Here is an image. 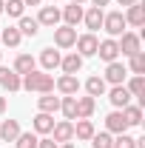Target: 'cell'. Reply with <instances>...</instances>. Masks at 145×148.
<instances>
[{
    "label": "cell",
    "instance_id": "9a60e30c",
    "mask_svg": "<svg viewBox=\"0 0 145 148\" xmlns=\"http://www.w3.org/2000/svg\"><path fill=\"white\" fill-rule=\"evenodd\" d=\"M103 17H105V12H103V9H97V6H91L88 12H83V20H85V26H88L91 32L103 29Z\"/></svg>",
    "mask_w": 145,
    "mask_h": 148
},
{
    "label": "cell",
    "instance_id": "ffe728a7",
    "mask_svg": "<svg viewBox=\"0 0 145 148\" xmlns=\"http://www.w3.org/2000/svg\"><path fill=\"white\" fill-rule=\"evenodd\" d=\"M37 108L43 111V114H54V111H60V97H54V94L37 97Z\"/></svg>",
    "mask_w": 145,
    "mask_h": 148
},
{
    "label": "cell",
    "instance_id": "ac0fdd59",
    "mask_svg": "<svg viewBox=\"0 0 145 148\" xmlns=\"http://www.w3.org/2000/svg\"><path fill=\"white\" fill-rule=\"evenodd\" d=\"M97 108V100L94 97H77V120H88Z\"/></svg>",
    "mask_w": 145,
    "mask_h": 148
},
{
    "label": "cell",
    "instance_id": "cb8c5ba5",
    "mask_svg": "<svg viewBox=\"0 0 145 148\" xmlns=\"http://www.w3.org/2000/svg\"><path fill=\"white\" fill-rule=\"evenodd\" d=\"M60 66H63V74H77L80 69H83V57L74 51V54L63 57V60H60Z\"/></svg>",
    "mask_w": 145,
    "mask_h": 148
},
{
    "label": "cell",
    "instance_id": "f546056e",
    "mask_svg": "<svg viewBox=\"0 0 145 148\" xmlns=\"http://www.w3.org/2000/svg\"><path fill=\"white\" fill-rule=\"evenodd\" d=\"M23 9H26V3H23V0H6V3H3V12H6V14H9V17H23Z\"/></svg>",
    "mask_w": 145,
    "mask_h": 148
},
{
    "label": "cell",
    "instance_id": "5b68a950",
    "mask_svg": "<svg viewBox=\"0 0 145 148\" xmlns=\"http://www.w3.org/2000/svg\"><path fill=\"white\" fill-rule=\"evenodd\" d=\"M125 77H128V69L120 63V60H114V63H108V69H105V83H111V86H125Z\"/></svg>",
    "mask_w": 145,
    "mask_h": 148
},
{
    "label": "cell",
    "instance_id": "b9f144b4",
    "mask_svg": "<svg viewBox=\"0 0 145 148\" xmlns=\"http://www.w3.org/2000/svg\"><path fill=\"white\" fill-rule=\"evenodd\" d=\"M71 3H77V6H83V3H85V0H71Z\"/></svg>",
    "mask_w": 145,
    "mask_h": 148
},
{
    "label": "cell",
    "instance_id": "d590c367",
    "mask_svg": "<svg viewBox=\"0 0 145 148\" xmlns=\"http://www.w3.org/2000/svg\"><path fill=\"white\" fill-rule=\"evenodd\" d=\"M37 148H60V143H54L51 137H46V140H37Z\"/></svg>",
    "mask_w": 145,
    "mask_h": 148
},
{
    "label": "cell",
    "instance_id": "7a4b0ae2",
    "mask_svg": "<svg viewBox=\"0 0 145 148\" xmlns=\"http://www.w3.org/2000/svg\"><path fill=\"white\" fill-rule=\"evenodd\" d=\"M103 29H105L111 37L125 34V17H122V12H108V14L103 17Z\"/></svg>",
    "mask_w": 145,
    "mask_h": 148
},
{
    "label": "cell",
    "instance_id": "8fae6325",
    "mask_svg": "<svg viewBox=\"0 0 145 148\" xmlns=\"http://www.w3.org/2000/svg\"><path fill=\"white\" fill-rule=\"evenodd\" d=\"M108 100H111V106H114V108H125V106H131V91H128L125 86H114V88H111L108 91Z\"/></svg>",
    "mask_w": 145,
    "mask_h": 148
},
{
    "label": "cell",
    "instance_id": "2e32d148",
    "mask_svg": "<svg viewBox=\"0 0 145 148\" xmlns=\"http://www.w3.org/2000/svg\"><path fill=\"white\" fill-rule=\"evenodd\" d=\"M20 134V123L17 120H3V125H0V140L3 143H14Z\"/></svg>",
    "mask_w": 145,
    "mask_h": 148
},
{
    "label": "cell",
    "instance_id": "4fadbf2b",
    "mask_svg": "<svg viewBox=\"0 0 145 148\" xmlns=\"http://www.w3.org/2000/svg\"><path fill=\"white\" fill-rule=\"evenodd\" d=\"M51 140H54V143H71V140H74V125H71V120L57 123L54 128H51Z\"/></svg>",
    "mask_w": 145,
    "mask_h": 148
},
{
    "label": "cell",
    "instance_id": "74e56055",
    "mask_svg": "<svg viewBox=\"0 0 145 148\" xmlns=\"http://www.w3.org/2000/svg\"><path fill=\"white\" fill-rule=\"evenodd\" d=\"M120 6H134V3H140V0H117Z\"/></svg>",
    "mask_w": 145,
    "mask_h": 148
},
{
    "label": "cell",
    "instance_id": "484cf974",
    "mask_svg": "<svg viewBox=\"0 0 145 148\" xmlns=\"http://www.w3.org/2000/svg\"><path fill=\"white\" fill-rule=\"evenodd\" d=\"M17 29H20L23 37H34L37 32H40V23H37V17H20Z\"/></svg>",
    "mask_w": 145,
    "mask_h": 148
},
{
    "label": "cell",
    "instance_id": "d6986e66",
    "mask_svg": "<svg viewBox=\"0 0 145 148\" xmlns=\"http://www.w3.org/2000/svg\"><path fill=\"white\" fill-rule=\"evenodd\" d=\"M63 20H66V26H71V29H77V23L83 20V6H77V3H71V6H66L63 12Z\"/></svg>",
    "mask_w": 145,
    "mask_h": 148
},
{
    "label": "cell",
    "instance_id": "e0dca14e",
    "mask_svg": "<svg viewBox=\"0 0 145 148\" xmlns=\"http://www.w3.org/2000/svg\"><path fill=\"white\" fill-rule=\"evenodd\" d=\"M60 60H63V57H60V51H54V49H43V51H40V66H43L46 71H54L57 66H60Z\"/></svg>",
    "mask_w": 145,
    "mask_h": 148
},
{
    "label": "cell",
    "instance_id": "f35d334b",
    "mask_svg": "<svg viewBox=\"0 0 145 148\" xmlns=\"http://www.w3.org/2000/svg\"><path fill=\"white\" fill-rule=\"evenodd\" d=\"M23 3H26V6H40L43 0H23Z\"/></svg>",
    "mask_w": 145,
    "mask_h": 148
},
{
    "label": "cell",
    "instance_id": "8d00e7d4",
    "mask_svg": "<svg viewBox=\"0 0 145 148\" xmlns=\"http://www.w3.org/2000/svg\"><path fill=\"white\" fill-rule=\"evenodd\" d=\"M91 3H94V6H97V9H103V6H108L111 0H91Z\"/></svg>",
    "mask_w": 145,
    "mask_h": 148
},
{
    "label": "cell",
    "instance_id": "5bb4252c",
    "mask_svg": "<svg viewBox=\"0 0 145 148\" xmlns=\"http://www.w3.org/2000/svg\"><path fill=\"white\" fill-rule=\"evenodd\" d=\"M60 17H63V14H60V9H57V6H43V9H40V14H37V23H40V26H51V29H54L57 23H60Z\"/></svg>",
    "mask_w": 145,
    "mask_h": 148
},
{
    "label": "cell",
    "instance_id": "8992f818",
    "mask_svg": "<svg viewBox=\"0 0 145 148\" xmlns=\"http://www.w3.org/2000/svg\"><path fill=\"white\" fill-rule=\"evenodd\" d=\"M54 43H57V49H71L77 43V29H71V26H54Z\"/></svg>",
    "mask_w": 145,
    "mask_h": 148
},
{
    "label": "cell",
    "instance_id": "3957f363",
    "mask_svg": "<svg viewBox=\"0 0 145 148\" xmlns=\"http://www.w3.org/2000/svg\"><path fill=\"white\" fill-rule=\"evenodd\" d=\"M74 46H77V54L85 60V57H94V54H97L100 40H97L94 32H88V34H80V37H77V43H74Z\"/></svg>",
    "mask_w": 145,
    "mask_h": 148
},
{
    "label": "cell",
    "instance_id": "7402d4cb",
    "mask_svg": "<svg viewBox=\"0 0 145 148\" xmlns=\"http://www.w3.org/2000/svg\"><path fill=\"white\" fill-rule=\"evenodd\" d=\"M0 40H3L9 49H17V46H20V40H23V34H20V29H17V26H9V29H0Z\"/></svg>",
    "mask_w": 145,
    "mask_h": 148
},
{
    "label": "cell",
    "instance_id": "4316f807",
    "mask_svg": "<svg viewBox=\"0 0 145 148\" xmlns=\"http://www.w3.org/2000/svg\"><path fill=\"white\" fill-rule=\"evenodd\" d=\"M74 137H77V140H91V137H94V123H91V120H77Z\"/></svg>",
    "mask_w": 145,
    "mask_h": 148
},
{
    "label": "cell",
    "instance_id": "e575fe53",
    "mask_svg": "<svg viewBox=\"0 0 145 148\" xmlns=\"http://www.w3.org/2000/svg\"><path fill=\"white\" fill-rule=\"evenodd\" d=\"M111 148H137V143H134V137H128V134H117V140L111 143Z\"/></svg>",
    "mask_w": 145,
    "mask_h": 148
},
{
    "label": "cell",
    "instance_id": "ee69618b",
    "mask_svg": "<svg viewBox=\"0 0 145 148\" xmlns=\"http://www.w3.org/2000/svg\"><path fill=\"white\" fill-rule=\"evenodd\" d=\"M0 57H3V51H0Z\"/></svg>",
    "mask_w": 145,
    "mask_h": 148
},
{
    "label": "cell",
    "instance_id": "7c38bea8",
    "mask_svg": "<svg viewBox=\"0 0 145 148\" xmlns=\"http://www.w3.org/2000/svg\"><path fill=\"white\" fill-rule=\"evenodd\" d=\"M105 128H108V134H125L128 131V123H125V117H122L120 108L111 111L108 117H105Z\"/></svg>",
    "mask_w": 145,
    "mask_h": 148
},
{
    "label": "cell",
    "instance_id": "ba28073f",
    "mask_svg": "<svg viewBox=\"0 0 145 148\" xmlns=\"http://www.w3.org/2000/svg\"><path fill=\"white\" fill-rule=\"evenodd\" d=\"M97 54L100 60H105V63H114L117 57H120V46H117V40L108 37V40H100V46H97Z\"/></svg>",
    "mask_w": 145,
    "mask_h": 148
},
{
    "label": "cell",
    "instance_id": "7bdbcfd3",
    "mask_svg": "<svg viewBox=\"0 0 145 148\" xmlns=\"http://www.w3.org/2000/svg\"><path fill=\"white\" fill-rule=\"evenodd\" d=\"M3 3H6V0H0V14H3Z\"/></svg>",
    "mask_w": 145,
    "mask_h": 148
},
{
    "label": "cell",
    "instance_id": "1f68e13d",
    "mask_svg": "<svg viewBox=\"0 0 145 148\" xmlns=\"http://www.w3.org/2000/svg\"><path fill=\"white\" fill-rule=\"evenodd\" d=\"M14 148H37V134H31V131H20L17 140H14Z\"/></svg>",
    "mask_w": 145,
    "mask_h": 148
},
{
    "label": "cell",
    "instance_id": "4dcf8cb0",
    "mask_svg": "<svg viewBox=\"0 0 145 148\" xmlns=\"http://www.w3.org/2000/svg\"><path fill=\"white\" fill-rule=\"evenodd\" d=\"M125 88L131 91V97H142V94H145V77H142V74H134Z\"/></svg>",
    "mask_w": 145,
    "mask_h": 148
},
{
    "label": "cell",
    "instance_id": "ab89813d",
    "mask_svg": "<svg viewBox=\"0 0 145 148\" xmlns=\"http://www.w3.org/2000/svg\"><path fill=\"white\" fill-rule=\"evenodd\" d=\"M6 111V97H0V114Z\"/></svg>",
    "mask_w": 145,
    "mask_h": 148
},
{
    "label": "cell",
    "instance_id": "9c48e42d",
    "mask_svg": "<svg viewBox=\"0 0 145 148\" xmlns=\"http://www.w3.org/2000/svg\"><path fill=\"white\" fill-rule=\"evenodd\" d=\"M0 86L9 88V91H20L23 88V80H20V74L14 69H3L0 66Z\"/></svg>",
    "mask_w": 145,
    "mask_h": 148
},
{
    "label": "cell",
    "instance_id": "603a6c76",
    "mask_svg": "<svg viewBox=\"0 0 145 148\" xmlns=\"http://www.w3.org/2000/svg\"><path fill=\"white\" fill-rule=\"evenodd\" d=\"M105 86H108V83H105L103 77H97V74L85 80V91H88V97H103V94H105Z\"/></svg>",
    "mask_w": 145,
    "mask_h": 148
},
{
    "label": "cell",
    "instance_id": "277c9868",
    "mask_svg": "<svg viewBox=\"0 0 145 148\" xmlns=\"http://www.w3.org/2000/svg\"><path fill=\"white\" fill-rule=\"evenodd\" d=\"M117 46H120V54H137V51H142V46H140V34H134V32H125V34H120L117 40Z\"/></svg>",
    "mask_w": 145,
    "mask_h": 148
},
{
    "label": "cell",
    "instance_id": "52a82bcc",
    "mask_svg": "<svg viewBox=\"0 0 145 148\" xmlns=\"http://www.w3.org/2000/svg\"><path fill=\"white\" fill-rule=\"evenodd\" d=\"M54 88L63 94V97H74V94L80 91V80H77V74H63L54 83Z\"/></svg>",
    "mask_w": 145,
    "mask_h": 148
},
{
    "label": "cell",
    "instance_id": "83f0119b",
    "mask_svg": "<svg viewBox=\"0 0 145 148\" xmlns=\"http://www.w3.org/2000/svg\"><path fill=\"white\" fill-rule=\"evenodd\" d=\"M122 117H125L128 128H131V125H140V123H142V108H140V106H125V108H122Z\"/></svg>",
    "mask_w": 145,
    "mask_h": 148
},
{
    "label": "cell",
    "instance_id": "60d3db41",
    "mask_svg": "<svg viewBox=\"0 0 145 148\" xmlns=\"http://www.w3.org/2000/svg\"><path fill=\"white\" fill-rule=\"evenodd\" d=\"M60 148H74V145H71V143H60Z\"/></svg>",
    "mask_w": 145,
    "mask_h": 148
},
{
    "label": "cell",
    "instance_id": "f1b7e54d",
    "mask_svg": "<svg viewBox=\"0 0 145 148\" xmlns=\"http://www.w3.org/2000/svg\"><path fill=\"white\" fill-rule=\"evenodd\" d=\"M60 111L66 114V120H77V97H63L60 100Z\"/></svg>",
    "mask_w": 145,
    "mask_h": 148
},
{
    "label": "cell",
    "instance_id": "30bf717a",
    "mask_svg": "<svg viewBox=\"0 0 145 148\" xmlns=\"http://www.w3.org/2000/svg\"><path fill=\"white\" fill-rule=\"evenodd\" d=\"M122 17H125V26L142 29V23H145V6H142V3H134V6H128V12L122 14Z\"/></svg>",
    "mask_w": 145,
    "mask_h": 148
},
{
    "label": "cell",
    "instance_id": "6da1fadb",
    "mask_svg": "<svg viewBox=\"0 0 145 148\" xmlns=\"http://www.w3.org/2000/svg\"><path fill=\"white\" fill-rule=\"evenodd\" d=\"M23 88L26 91H37V94H51L54 91V77L34 69V71L23 74Z\"/></svg>",
    "mask_w": 145,
    "mask_h": 148
},
{
    "label": "cell",
    "instance_id": "d6a6232c",
    "mask_svg": "<svg viewBox=\"0 0 145 148\" xmlns=\"http://www.w3.org/2000/svg\"><path fill=\"white\" fill-rule=\"evenodd\" d=\"M111 143H114V137H111L108 131H94V137H91V148H111Z\"/></svg>",
    "mask_w": 145,
    "mask_h": 148
},
{
    "label": "cell",
    "instance_id": "d4e9b609",
    "mask_svg": "<svg viewBox=\"0 0 145 148\" xmlns=\"http://www.w3.org/2000/svg\"><path fill=\"white\" fill-rule=\"evenodd\" d=\"M34 57L31 54H17V60H14V71L23 77V74H29V71H34Z\"/></svg>",
    "mask_w": 145,
    "mask_h": 148
},
{
    "label": "cell",
    "instance_id": "836d02e7",
    "mask_svg": "<svg viewBox=\"0 0 145 148\" xmlns=\"http://www.w3.org/2000/svg\"><path fill=\"white\" fill-rule=\"evenodd\" d=\"M128 60H131V66H128V69H131V74H142V71H145V54H142V51L131 54Z\"/></svg>",
    "mask_w": 145,
    "mask_h": 148
},
{
    "label": "cell",
    "instance_id": "44dd1931",
    "mask_svg": "<svg viewBox=\"0 0 145 148\" xmlns=\"http://www.w3.org/2000/svg\"><path fill=\"white\" fill-rule=\"evenodd\" d=\"M51 128H54V114H37L34 117V134H51Z\"/></svg>",
    "mask_w": 145,
    "mask_h": 148
}]
</instances>
